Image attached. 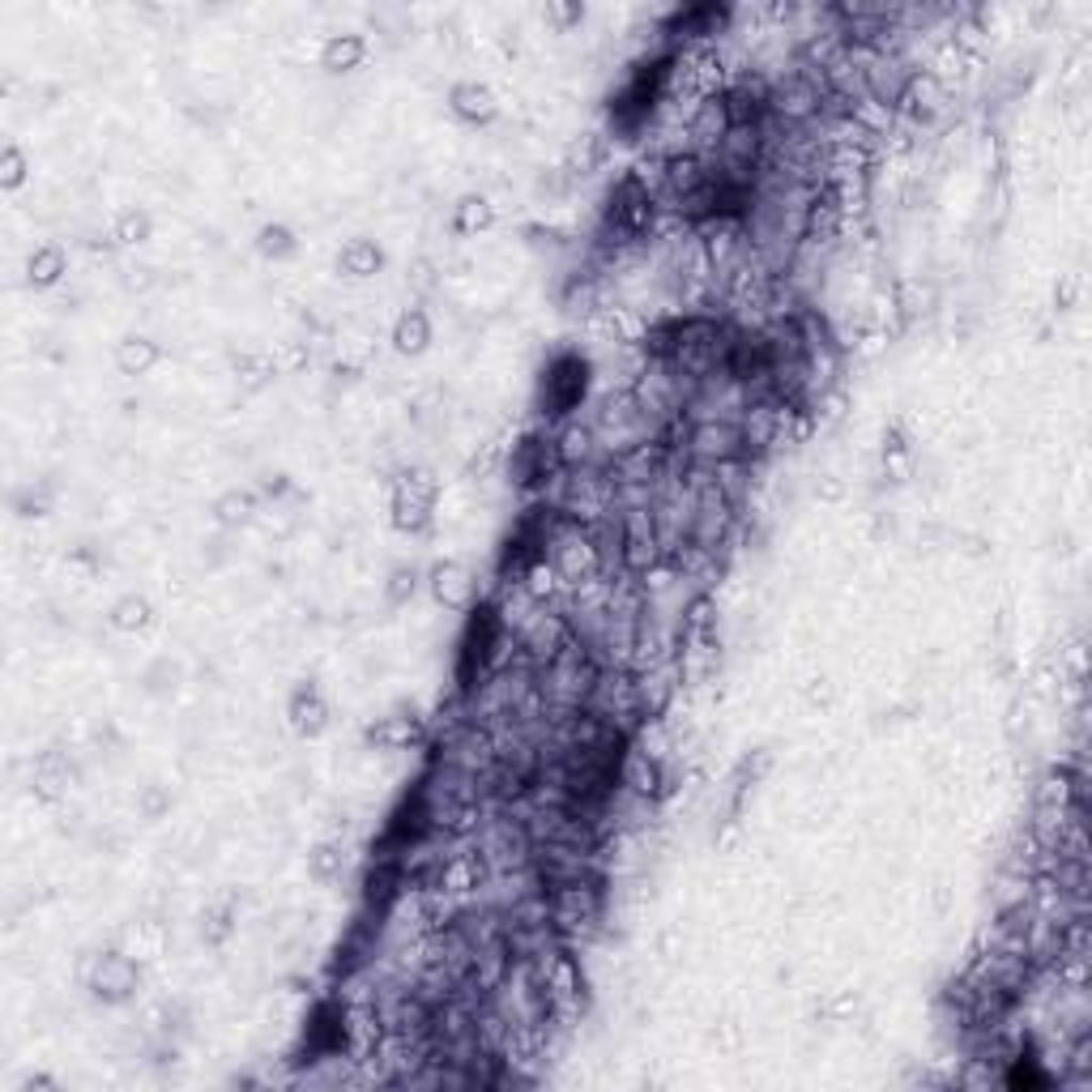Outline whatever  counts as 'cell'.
<instances>
[{"label": "cell", "instance_id": "cell-1", "mask_svg": "<svg viewBox=\"0 0 1092 1092\" xmlns=\"http://www.w3.org/2000/svg\"><path fill=\"white\" fill-rule=\"evenodd\" d=\"M584 392H589V363L580 354H559L542 375V397H537L542 418L559 427L584 405Z\"/></svg>", "mask_w": 1092, "mask_h": 1092}, {"label": "cell", "instance_id": "cell-2", "mask_svg": "<svg viewBox=\"0 0 1092 1092\" xmlns=\"http://www.w3.org/2000/svg\"><path fill=\"white\" fill-rule=\"evenodd\" d=\"M435 478L427 469H405L397 482H392V525L401 533H422L435 516Z\"/></svg>", "mask_w": 1092, "mask_h": 1092}, {"label": "cell", "instance_id": "cell-3", "mask_svg": "<svg viewBox=\"0 0 1092 1092\" xmlns=\"http://www.w3.org/2000/svg\"><path fill=\"white\" fill-rule=\"evenodd\" d=\"M90 990L102 1002H124L136 990V960L124 951H102L90 968Z\"/></svg>", "mask_w": 1092, "mask_h": 1092}, {"label": "cell", "instance_id": "cell-4", "mask_svg": "<svg viewBox=\"0 0 1092 1092\" xmlns=\"http://www.w3.org/2000/svg\"><path fill=\"white\" fill-rule=\"evenodd\" d=\"M448 111L456 115V119H465V124H491L495 119V94L486 90V85H478V81H456L452 90H448Z\"/></svg>", "mask_w": 1092, "mask_h": 1092}, {"label": "cell", "instance_id": "cell-5", "mask_svg": "<svg viewBox=\"0 0 1092 1092\" xmlns=\"http://www.w3.org/2000/svg\"><path fill=\"white\" fill-rule=\"evenodd\" d=\"M431 593H435L439 606L465 610V606L473 601V580H469V572H465L461 563H439V567L431 572Z\"/></svg>", "mask_w": 1092, "mask_h": 1092}, {"label": "cell", "instance_id": "cell-6", "mask_svg": "<svg viewBox=\"0 0 1092 1092\" xmlns=\"http://www.w3.org/2000/svg\"><path fill=\"white\" fill-rule=\"evenodd\" d=\"M367 738H371L380 751H405V746L422 742V721H418V717H405V712H388V717H380V721L367 729Z\"/></svg>", "mask_w": 1092, "mask_h": 1092}, {"label": "cell", "instance_id": "cell-7", "mask_svg": "<svg viewBox=\"0 0 1092 1092\" xmlns=\"http://www.w3.org/2000/svg\"><path fill=\"white\" fill-rule=\"evenodd\" d=\"M363 60H367V38L354 34V30L328 34V43H324V51H320V64H324L328 73H350V68H358Z\"/></svg>", "mask_w": 1092, "mask_h": 1092}, {"label": "cell", "instance_id": "cell-8", "mask_svg": "<svg viewBox=\"0 0 1092 1092\" xmlns=\"http://www.w3.org/2000/svg\"><path fill=\"white\" fill-rule=\"evenodd\" d=\"M392 346L401 354H422L431 346V316L422 307H405L392 324Z\"/></svg>", "mask_w": 1092, "mask_h": 1092}, {"label": "cell", "instance_id": "cell-9", "mask_svg": "<svg viewBox=\"0 0 1092 1092\" xmlns=\"http://www.w3.org/2000/svg\"><path fill=\"white\" fill-rule=\"evenodd\" d=\"M290 721H294V729H299V734H316V729H324L328 708H324V695H320L311 682H303V687L290 695Z\"/></svg>", "mask_w": 1092, "mask_h": 1092}, {"label": "cell", "instance_id": "cell-10", "mask_svg": "<svg viewBox=\"0 0 1092 1092\" xmlns=\"http://www.w3.org/2000/svg\"><path fill=\"white\" fill-rule=\"evenodd\" d=\"M380 264H384V252H380L371 239H350V243L337 252V269H341L346 277H371V273H380Z\"/></svg>", "mask_w": 1092, "mask_h": 1092}, {"label": "cell", "instance_id": "cell-11", "mask_svg": "<svg viewBox=\"0 0 1092 1092\" xmlns=\"http://www.w3.org/2000/svg\"><path fill=\"white\" fill-rule=\"evenodd\" d=\"M64 269H68V260H64V247H60V243H43V247H34L30 260H26L30 286H55V282L64 277Z\"/></svg>", "mask_w": 1092, "mask_h": 1092}, {"label": "cell", "instance_id": "cell-12", "mask_svg": "<svg viewBox=\"0 0 1092 1092\" xmlns=\"http://www.w3.org/2000/svg\"><path fill=\"white\" fill-rule=\"evenodd\" d=\"M158 358H162V350H158V341H149V337H124L119 350H115V363H119L124 375H145Z\"/></svg>", "mask_w": 1092, "mask_h": 1092}, {"label": "cell", "instance_id": "cell-13", "mask_svg": "<svg viewBox=\"0 0 1092 1092\" xmlns=\"http://www.w3.org/2000/svg\"><path fill=\"white\" fill-rule=\"evenodd\" d=\"M491 222H495V209H491L482 196H465V200H456V209H452V230H456V235L491 230Z\"/></svg>", "mask_w": 1092, "mask_h": 1092}, {"label": "cell", "instance_id": "cell-14", "mask_svg": "<svg viewBox=\"0 0 1092 1092\" xmlns=\"http://www.w3.org/2000/svg\"><path fill=\"white\" fill-rule=\"evenodd\" d=\"M307 866H311V874H316L320 883H333V879L346 870V849H341L337 840H324V845H316V849L307 853Z\"/></svg>", "mask_w": 1092, "mask_h": 1092}, {"label": "cell", "instance_id": "cell-15", "mask_svg": "<svg viewBox=\"0 0 1092 1092\" xmlns=\"http://www.w3.org/2000/svg\"><path fill=\"white\" fill-rule=\"evenodd\" d=\"M149 623V601L145 597H124L115 610H111V627H119V631H136V627H145Z\"/></svg>", "mask_w": 1092, "mask_h": 1092}, {"label": "cell", "instance_id": "cell-16", "mask_svg": "<svg viewBox=\"0 0 1092 1092\" xmlns=\"http://www.w3.org/2000/svg\"><path fill=\"white\" fill-rule=\"evenodd\" d=\"M145 235H149V218L136 213V209H124V213L115 218V226H111V239H115V243H141Z\"/></svg>", "mask_w": 1092, "mask_h": 1092}, {"label": "cell", "instance_id": "cell-17", "mask_svg": "<svg viewBox=\"0 0 1092 1092\" xmlns=\"http://www.w3.org/2000/svg\"><path fill=\"white\" fill-rule=\"evenodd\" d=\"M21 179H26V154L17 145H4V154H0V183L17 188Z\"/></svg>", "mask_w": 1092, "mask_h": 1092}, {"label": "cell", "instance_id": "cell-18", "mask_svg": "<svg viewBox=\"0 0 1092 1092\" xmlns=\"http://www.w3.org/2000/svg\"><path fill=\"white\" fill-rule=\"evenodd\" d=\"M260 252H264V256H286V252H294L290 230H286V226H264V230H260Z\"/></svg>", "mask_w": 1092, "mask_h": 1092}, {"label": "cell", "instance_id": "cell-19", "mask_svg": "<svg viewBox=\"0 0 1092 1092\" xmlns=\"http://www.w3.org/2000/svg\"><path fill=\"white\" fill-rule=\"evenodd\" d=\"M414 580H418L414 567H397V572H392V584H388V601H392V606L405 601V597L414 593Z\"/></svg>", "mask_w": 1092, "mask_h": 1092}, {"label": "cell", "instance_id": "cell-20", "mask_svg": "<svg viewBox=\"0 0 1092 1092\" xmlns=\"http://www.w3.org/2000/svg\"><path fill=\"white\" fill-rule=\"evenodd\" d=\"M542 17H546V21H555L559 30H567L572 21H580V17H584V9H580V4H546V9H542Z\"/></svg>", "mask_w": 1092, "mask_h": 1092}]
</instances>
